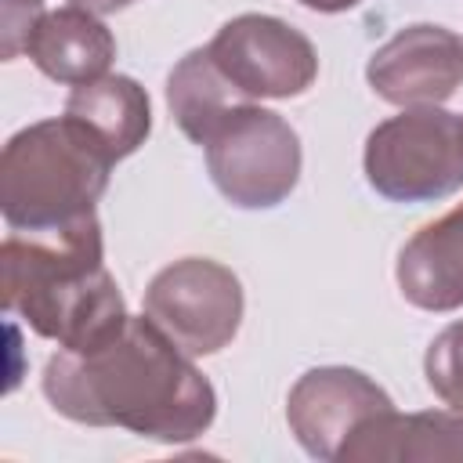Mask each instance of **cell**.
Wrapping results in <instances>:
<instances>
[{
	"label": "cell",
	"mask_w": 463,
	"mask_h": 463,
	"mask_svg": "<svg viewBox=\"0 0 463 463\" xmlns=\"http://www.w3.org/2000/svg\"><path fill=\"white\" fill-rule=\"evenodd\" d=\"M365 181L391 203H438L463 188V116L412 105L376 123L362 152Z\"/></svg>",
	"instance_id": "cell-4"
},
{
	"label": "cell",
	"mask_w": 463,
	"mask_h": 463,
	"mask_svg": "<svg viewBox=\"0 0 463 463\" xmlns=\"http://www.w3.org/2000/svg\"><path fill=\"white\" fill-rule=\"evenodd\" d=\"M65 116L80 119L109 152L112 159L134 156L145 137L152 134V101L148 90L130 76L105 72L101 80L72 87L65 101Z\"/></svg>",
	"instance_id": "cell-13"
},
{
	"label": "cell",
	"mask_w": 463,
	"mask_h": 463,
	"mask_svg": "<svg viewBox=\"0 0 463 463\" xmlns=\"http://www.w3.org/2000/svg\"><path fill=\"white\" fill-rule=\"evenodd\" d=\"M297 4H304L307 11H318V14H340V11L358 7L362 0H297Z\"/></svg>",
	"instance_id": "cell-16"
},
{
	"label": "cell",
	"mask_w": 463,
	"mask_h": 463,
	"mask_svg": "<svg viewBox=\"0 0 463 463\" xmlns=\"http://www.w3.org/2000/svg\"><path fill=\"white\" fill-rule=\"evenodd\" d=\"M210 61L239 101L300 98L318 80L315 43L275 14H239L206 43Z\"/></svg>",
	"instance_id": "cell-7"
},
{
	"label": "cell",
	"mask_w": 463,
	"mask_h": 463,
	"mask_svg": "<svg viewBox=\"0 0 463 463\" xmlns=\"http://www.w3.org/2000/svg\"><path fill=\"white\" fill-rule=\"evenodd\" d=\"M246 297L232 268L210 257H181L152 275L145 315L192 358L224 351L242 326Z\"/></svg>",
	"instance_id": "cell-6"
},
{
	"label": "cell",
	"mask_w": 463,
	"mask_h": 463,
	"mask_svg": "<svg viewBox=\"0 0 463 463\" xmlns=\"http://www.w3.org/2000/svg\"><path fill=\"white\" fill-rule=\"evenodd\" d=\"M112 152L72 116L22 127L0 156V210L11 232H58L94 213Z\"/></svg>",
	"instance_id": "cell-3"
},
{
	"label": "cell",
	"mask_w": 463,
	"mask_h": 463,
	"mask_svg": "<svg viewBox=\"0 0 463 463\" xmlns=\"http://www.w3.org/2000/svg\"><path fill=\"white\" fill-rule=\"evenodd\" d=\"M365 80L391 105H441L463 87V36L434 22L405 25L373 51Z\"/></svg>",
	"instance_id": "cell-9"
},
{
	"label": "cell",
	"mask_w": 463,
	"mask_h": 463,
	"mask_svg": "<svg viewBox=\"0 0 463 463\" xmlns=\"http://www.w3.org/2000/svg\"><path fill=\"white\" fill-rule=\"evenodd\" d=\"M43 398L72 423L123 427L137 438L184 445L217 416V391L148 315H130L112 336L43 365Z\"/></svg>",
	"instance_id": "cell-1"
},
{
	"label": "cell",
	"mask_w": 463,
	"mask_h": 463,
	"mask_svg": "<svg viewBox=\"0 0 463 463\" xmlns=\"http://www.w3.org/2000/svg\"><path fill=\"white\" fill-rule=\"evenodd\" d=\"M43 14V0H0V58L11 61L25 51L29 29Z\"/></svg>",
	"instance_id": "cell-15"
},
{
	"label": "cell",
	"mask_w": 463,
	"mask_h": 463,
	"mask_svg": "<svg viewBox=\"0 0 463 463\" xmlns=\"http://www.w3.org/2000/svg\"><path fill=\"white\" fill-rule=\"evenodd\" d=\"M463 459V409L380 412L340 452V463H434Z\"/></svg>",
	"instance_id": "cell-12"
},
{
	"label": "cell",
	"mask_w": 463,
	"mask_h": 463,
	"mask_svg": "<svg viewBox=\"0 0 463 463\" xmlns=\"http://www.w3.org/2000/svg\"><path fill=\"white\" fill-rule=\"evenodd\" d=\"M217 192L239 210H271L289 199L300 181V137L279 112L264 105H235L195 141Z\"/></svg>",
	"instance_id": "cell-5"
},
{
	"label": "cell",
	"mask_w": 463,
	"mask_h": 463,
	"mask_svg": "<svg viewBox=\"0 0 463 463\" xmlns=\"http://www.w3.org/2000/svg\"><path fill=\"white\" fill-rule=\"evenodd\" d=\"M76 7H87V11H94V14H112V11H123V7H130V4H137V0H72Z\"/></svg>",
	"instance_id": "cell-17"
},
{
	"label": "cell",
	"mask_w": 463,
	"mask_h": 463,
	"mask_svg": "<svg viewBox=\"0 0 463 463\" xmlns=\"http://www.w3.org/2000/svg\"><path fill=\"white\" fill-rule=\"evenodd\" d=\"M427 387L449 405L463 409V318L449 322L423 354Z\"/></svg>",
	"instance_id": "cell-14"
},
{
	"label": "cell",
	"mask_w": 463,
	"mask_h": 463,
	"mask_svg": "<svg viewBox=\"0 0 463 463\" xmlns=\"http://www.w3.org/2000/svg\"><path fill=\"white\" fill-rule=\"evenodd\" d=\"M394 409L391 394L351 365L307 369L286 398V423L297 445L322 463H340L344 445L380 412Z\"/></svg>",
	"instance_id": "cell-8"
},
{
	"label": "cell",
	"mask_w": 463,
	"mask_h": 463,
	"mask_svg": "<svg viewBox=\"0 0 463 463\" xmlns=\"http://www.w3.org/2000/svg\"><path fill=\"white\" fill-rule=\"evenodd\" d=\"M0 275L4 307L65 351H83L130 318L105 268L98 213L58 232L7 235L0 246Z\"/></svg>",
	"instance_id": "cell-2"
},
{
	"label": "cell",
	"mask_w": 463,
	"mask_h": 463,
	"mask_svg": "<svg viewBox=\"0 0 463 463\" xmlns=\"http://www.w3.org/2000/svg\"><path fill=\"white\" fill-rule=\"evenodd\" d=\"M394 279L402 297L420 311L463 307V203L427 221L398 253Z\"/></svg>",
	"instance_id": "cell-11"
},
{
	"label": "cell",
	"mask_w": 463,
	"mask_h": 463,
	"mask_svg": "<svg viewBox=\"0 0 463 463\" xmlns=\"http://www.w3.org/2000/svg\"><path fill=\"white\" fill-rule=\"evenodd\" d=\"M22 54H29V61L47 80L80 87L109 72L116 58V36L94 11L69 4L36 18Z\"/></svg>",
	"instance_id": "cell-10"
}]
</instances>
